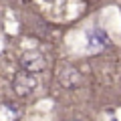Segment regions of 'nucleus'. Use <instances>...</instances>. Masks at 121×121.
Here are the masks:
<instances>
[{
	"instance_id": "obj_1",
	"label": "nucleus",
	"mask_w": 121,
	"mask_h": 121,
	"mask_svg": "<svg viewBox=\"0 0 121 121\" xmlns=\"http://www.w3.org/2000/svg\"><path fill=\"white\" fill-rule=\"evenodd\" d=\"M36 87H39V79H36V75L30 73H18L12 81V89L18 97H28Z\"/></svg>"
},
{
	"instance_id": "obj_2",
	"label": "nucleus",
	"mask_w": 121,
	"mask_h": 121,
	"mask_svg": "<svg viewBox=\"0 0 121 121\" xmlns=\"http://www.w3.org/2000/svg\"><path fill=\"white\" fill-rule=\"evenodd\" d=\"M20 65L24 69V73L36 75V73H43L47 69V59L40 52H24L20 56Z\"/></svg>"
},
{
	"instance_id": "obj_5",
	"label": "nucleus",
	"mask_w": 121,
	"mask_h": 121,
	"mask_svg": "<svg viewBox=\"0 0 121 121\" xmlns=\"http://www.w3.org/2000/svg\"><path fill=\"white\" fill-rule=\"evenodd\" d=\"M79 73L75 69H71V67H65V69L60 71V83L65 87H77L79 85Z\"/></svg>"
},
{
	"instance_id": "obj_4",
	"label": "nucleus",
	"mask_w": 121,
	"mask_h": 121,
	"mask_svg": "<svg viewBox=\"0 0 121 121\" xmlns=\"http://www.w3.org/2000/svg\"><path fill=\"white\" fill-rule=\"evenodd\" d=\"M20 109L14 103H0V121H18Z\"/></svg>"
},
{
	"instance_id": "obj_3",
	"label": "nucleus",
	"mask_w": 121,
	"mask_h": 121,
	"mask_svg": "<svg viewBox=\"0 0 121 121\" xmlns=\"http://www.w3.org/2000/svg\"><path fill=\"white\" fill-rule=\"evenodd\" d=\"M87 39H89V48L91 51H101L103 47H107L109 39L107 35H105L103 28H93L87 32Z\"/></svg>"
}]
</instances>
